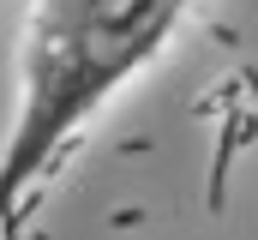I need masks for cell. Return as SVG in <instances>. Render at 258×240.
I'll return each instance as SVG.
<instances>
[{"instance_id": "1", "label": "cell", "mask_w": 258, "mask_h": 240, "mask_svg": "<svg viewBox=\"0 0 258 240\" xmlns=\"http://www.w3.org/2000/svg\"><path fill=\"white\" fill-rule=\"evenodd\" d=\"M192 0H30L18 36V96L0 138V234H12L42 174L150 60Z\"/></svg>"}]
</instances>
